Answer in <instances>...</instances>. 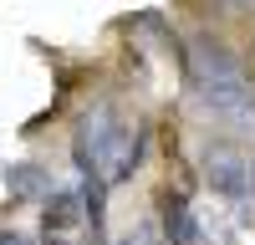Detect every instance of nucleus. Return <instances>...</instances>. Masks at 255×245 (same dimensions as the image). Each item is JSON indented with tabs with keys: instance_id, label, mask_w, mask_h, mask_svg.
Returning a JSON list of instances; mask_svg holds the SVG:
<instances>
[{
	"instance_id": "1",
	"label": "nucleus",
	"mask_w": 255,
	"mask_h": 245,
	"mask_svg": "<svg viewBox=\"0 0 255 245\" xmlns=\"http://www.w3.org/2000/svg\"><path fill=\"white\" fill-rule=\"evenodd\" d=\"M184 72H189L194 97L220 122H230V128H240V133H255V77L220 36H189Z\"/></svg>"
},
{
	"instance_id": "2",
	"label": "nucleus",
	"mask_w": 255,
	"mask_h": 245,
	"mask_svg": "<svg viewBox=\"0 0 255 245\" xmlns=\"http://www.w3.org/2000/svg\"><path fill=\"white\" fill-rule=\"evenodd\" d=\"M143 122H128L113 102H97V108L82 113L77 122V138H72V153H77V169L97 179V184H123L138 174V158H143Z\"/></svg>"
},
{
	"instance_id": "3",
	"label": "nucleus",
	"mask_w": 255,
	"mask_h": 245,
	"mask_svg": "<svg viewBox=\"0 0 255 245\" xmlns=\"http://www.w3.org/2000/svg\"><path fill=\"white\" fill-rule=\"evenodd\" d=\"M204 184L215 189L220 199H230V204H240L245 199V189L255 184V169H250V158L235 148V143H204Z\"/></svg>"
},
{
	"instance_id": "4",
	"label": "nucleus",
	"mask_w": 255,
	"mask_h": 245,
	"mask_svg": "<svg viewBox=\"0 0 255 245\" xmlns=\"http://www.w3.org/2000/svg\"><path fill=\"white\" fill-rule=\"evenodd\" d=\"M163 240L168 245H199V220L189 210V199L163 194Z\"/></svg>"
},
{
	"instance_id": "5",
	"label": "nucleus",
	"mask_w": 255,
	"mask_h": 245,
	"mask_svg": "<svg viewBox=\"0 0 255 245\" xmlns=\"http://www.w3.org/2000/svg\"><path fill=\"white\" fill-rule=\"evenodd\" d=\"M123 245H158V230H153V225H138V230L128 235Z\"/></svg>"
},
{
	"instance_id": "6",
	"label": "nucleus",
	"mask_w": 255,
	"mask_h": 245,
	"mask_svg": "<svg viewBox=\"0 0 255 245\" xmlns=\"http://www.w3.org/2000/svg\"><path fill=\"white\" fill-rule=\"evenodd\" d=\"M0 245H31L26 235H15V230H0Z\"/></svg>"
},
{
	"instance_id": "7",
	"label": "nucleus",
	"mask_w": 255,
	"mask_h": 245,
	"mask_svg": "<svg viewBox=\"0 0 255 245\" xmlns=\"http://www.w3.org/2000/svg\"><path fill=\"white\" fill-rule=\"evenodd\" d=\"M220 5H230V10H245V5H255V0H220Z\"/></svg>"
},
{
	"instance_id": "8",
	"label": "nucleus",
	"mask_w": 255,
	"mask_h": 245,
	"mask_svg": "<svg viewBox=\"0 0 255 245\" xmlns=\"http://www.w3.org/2000/svg\"><path fill=\"white\" fill-rule=\"evenodd\" d=\"M250 169H255V158H250Z\"/></svg>"
}]
</instances>
